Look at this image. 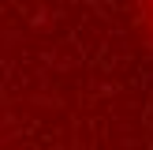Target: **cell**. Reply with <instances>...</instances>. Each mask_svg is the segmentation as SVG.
<instances>
[{
    "instance_id": "obj_1",
    "label": "cell",
    "mask_w": 153,
    "mask_h": 150,
    "mask_svg": "<svg viewBox=\"0 0 153 150\" xmlns=\"http://www.w3.org/2000/svg\"><path fill=\"white\" fill-rule=\"evenodd\" d=\"M146 11H149V19H153V0H146Z\"/></svg>"
}]
</instances>
